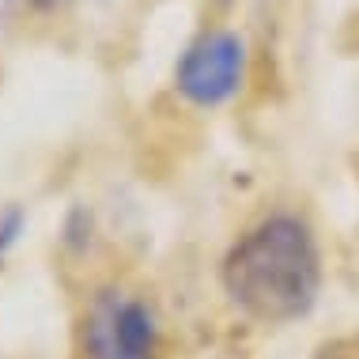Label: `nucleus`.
Listing matches in <instances>:
<instances>
[{
    "label": "nucleus",
    "instance_id": "1",
    "mask_svg": "<svg viewBox=\"0 0 359 359\" xmlns=\"http://www.w3.org/2000/svg\"><path fill=\"white\" fill-rule=\"evenodd\" d=\"M223 291L242 314L284 325L310 314L322 291V254L310 227L295 216H269L227 250Z\"/></svg>",
    "mask_w": 359,
    "mask_h": 359
},
{
    "label": "nucleus",
    "instance_id": "5",
    "mask_svg": "<svg viewBox=\"0 0 359 359\" xmlns=\"http://www.w3.org/2000/svg\"><path fill=\"white\" fill-rule=\"evenodd\" d=\"M27 4H34V8H42V12H50V8H61L65 0H27Z\"/></svg>",
    "mask_w": 359,
    "mask_h": 359
},
{
    "label": "nucleus",
    "instance_id": "3",
    "mask_svg": "<svg viewBox=\"0 0 359 359\" xmlns=\"http://www.w3.org/2000/svg\"><path fill=\"white\" fill-rule=\"evenodd\" d=\"M246 72V42L235 31H208L174 65V87L193 106H219L242 87Z\"/></svg>",
    "mask_w": 359,
    "mask_h": 359
},
{
    "label": "nucleus",
    "instance_id": "2",
    "mask_svg": "<svg viewBox=\"0 0 359 359\" xmlns=\"http://www.w3.org/2000/svg\"><path fill=\"white\" fill-rule=\"evenodd\" d=\"M163 329L148 299L121 287H102L91 295L80 318L83 359H159Z\"/></svg>",
    "mask_w": 359,
    "mask_h": 359
},
{
    "label": "nucleus",
    "instance_id": "4",
    "mask_svg": "<svg viewBox=\"0 0 359 359\" xmlns=\"http://www.w3.org/2000/svg\"><path fill=\"white\" fill-rule=\"evenodd\" d=\"M23 223H27V216H23V208H4L0 212V257L8 254V250L15 246V238L23 235Z\"/></svg>",
    "mask_w": 359,
    "mask_h": 359
}]
</instances>
